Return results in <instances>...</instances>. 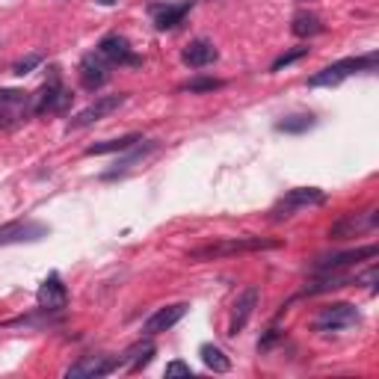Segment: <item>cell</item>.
<instances>
[{
	"instance_id": "obj_21",
	"label": "cell",
	"mask_w": 379,
	"mask_h": 379,
	"mask_svg": "<svg viewBox=\"0 0 379 379\" xmlns=\"http://www.w3.org/2000/svg\"><path fill=\"white\" fill-rule=\"evenodd\" d=\"M290 30H293V36L308 39V36H317V33H323V21L317 18L315 12H296Z\"/></svg>"
},
{
	"instance_id": "obj_26",
	"label": "cell",
	"mask_w": 379,
	"mask_h": 379,
	"mask_svg": "<svg viewBox=\"0 0 379 379\" xmlns=\"http://www.w3.org/2000/svg\"><path fill=\"white\" fill-rule=\"evenodd\" d=\"M39 62H42V57H39V54H30V57H24V60H18V62H15V65H12V72L24 77V74H30L33 69H36Z\"/></svg>"
},
{
	"instance_id": "obj_12",
	"label": "cell",
	"mask_w": 379,
	"mask_h": 379,
	"mask_svg": "<svg viewBox=\"0 0 379 379\" xmlns=\"http://www.w3.org/2000/svg\"><path fill=\"white\" fill-rule=\"evenodd\" d=\"M36 300H39V308L42 311H62L65 305H69V290H65L62 285V278L57 273H51L42 282L39 293H36Z\"/></svg>"
},
{
	"instance_id": "obj_11",
	"label": "cell",
	"mask_w": 379,
	"mask_h": 379,
	"mask_svg": "<svg viewBox=\"0 0 379 379\" xmlns=\"http://www.w3.org/2000/svg\"><path fill=\"white\" fill-rule=\"evenodd\" d=\"M77 74H80V86L95 92V89H101L107 80H110V65L101 60V54L95 51V54H86L84 60H80Z\"/></svg>"
},
{
	"instance_id": "obj_13",
	"label": "cell",
	"mask_w": 379,
	"mask_h": 379,
	"mask_svg": "<svg viewBox=\"0 0 379 379\" xmlns=\"http://www.w3.org/2000/svg\"><path fill=\"white\" fill-rule=\"evenodd\" d=\"M190 311L187 302H175V305H166V308H157L152 317H148L142 323V335H160V332H166V329H172L181 317H184Z\"/></svg>"
},
{
	"instance_id": "obj_20",
	"label": "cell",
	"mask_w": 379,
	"mask_h": 379,
	"mask_svg": "<svg viewBox=\"0 0 379 379\" xmlns=\"http://www.w3.org/2000/svg\"><path fill=\"white\" fill-rule=\"evenodd\" d=\"M145 142L140 134H128V137H119V140H104V142H95L86 148V154H110V152H128V148H134Z\"/></svg>"
},
{
	"instance_id": "obj_4",
	"label": "cell",
	"mask_w": 379,
	"mask_h": 379,
	"mask_svg": "<svg viewBox=\"0 0 379 379\" xmlns=\"http://www.w3.org/2000/svg\"><path fill=\"white\" fill-rule=\"evenodd\" d=\"M282 246L278 240H264V237H243V240H222V243H210L202 249L190 252V261H202V258H222V255H240V252H258V249H276Z\"/></svg>"
},
{
	"instance_id": "obj_10",
	"label": "cell",
	"mask_w": 379,
	"mask_h": 379,
	"mask_svg": "<svg viewBox=\"0 0 379 379\" xmlns=\"http://www.w3.org/2000/svg\"><path fill=\"white\" fill-rule=\"evenodd\" d=\"M125 98L128 95H101V98H95L86 110H80L77 116L72 119V128H86V125H95V122L107 119L110 113H116L125 104Z\"/></svg>"
},
{
	"instance_id": "obj_25",
	"label": "cell",
	"mask_w": 379,
	"mask_h": 379,
	"mask_svg": "<svg viewBox=\"0 0 379 379\" xmlns=\"http://www.w3.org/2000/svg\"><path fill=\"white\" fill-rule=\"evenodd\" d=\"M308 54V47H293V51H285L282 57H278L273 65H270V72H282L285 65H290V62H296V60H302Z\"/></svg>"
},
{
	"instance_id": "obj_16",
	"label": "cell",
	"mask_w": 379,
	"mask_h": 379,
	"mask_svg": "<svg viewBox=\"0 0 379 379\" xmlns=\"http://www.w3.org/2000/svg\"><path fill=\"white\" fill-rule=\"evenodd\" d=\"M376 252H379L376 246H361V249H356V252L323 255V258H317L315 270H317V273H332V270H341V267H350V264H356V261H361V258H373Z\"/></svg>"
},
{
	"instance_id": "obj_17",
	"label": "cell",
	"mask_w": 379,
	"mask_h": 379,
	"mask_svg": "<svg viewBox=\"0 0 379 379\" xmlns=\"http://www.w3.org/2000/svg\"><path fill=\"white\" fill-rule=\"evenodd\" d=\"M217 57H220V51L208 39H193L184 47V54H181V60H184V65H190V69H205V65L217 62Z\"/></svg>"
},
{
	"instance_id": "obj_27",
	"label": "cell",
	"mask_w": 379,
	"mask_h": 379,
	"mask_svg": "<svg viewBox=\"0 0 379 379\" xmlns=\"http://www.w3.org/2000/svg\"><path fill=\"white\" fill-rule=\"evenodd\" d=\"M166 376H193V370H190V365H184V361H169Z\"/></svg>"
},
{
	"instance_id": "obj_19",
	"label": "cell",
	"mask_w": 379,
	"mask_h": 379,
	"mask_svg": "<svg viewBox=\"0 0 379 379\" xmlns=\"http://www.w3.org/2000/svg\"><path fill=\"white\" fill-rule=\"evenodd\" d=\"M152 356H154V344H152V341L137 344V347H130V350L125 353V358H119V368L128 361V370L137 373V370H142V368L148 365V361H152Z\"/></svg>"
},
{
	"instance_id": "obj_7",
	"label": "cell",
	"mask_w": 379,
	"mask_h": 379,
	"mask_svg": "<svg viewBox=\"0 0 379 379\" xmlns=\"http://www.w3.org/2000/svg\"><path fill=\"white\" fill-rule=\"evenodd\" d=\"M51 234V228L36 220H18V222H6L0 225V246H12V243H36L42 237Z\"/></svg>"
},
{
	"instance_id": "obj_28",
	"label": "cell",
	"mask_w": 379,
	"mask_h": 379,
	"mask_svg": "<svg viewBox=\"0 0 379 379\" xmlns=\"http://www.w3.org/2000/svg\"><path fill=\"white\" fill-rule=\"evenodd\" d=\"M98 4H104V6H113V4H116V0H98Z\"/></svg>"
},
{
	"instance_id": "obj_8",
	"label": "cell",
	"mask_w": 379,
	"mask_h": 379,
	"mask_svg": "<svg viewBox=\"0 0 379 379\" xmlns=\"http://www.w3.org/2000/svg\"><path fill=\"white\" fill-rule=\"evenodd\" d=\"M358 323V311L350 302H332V305H323L320 315L315 320L317 332H335V329H347Z\"/></svg>"
},
{
	"instance_id": "obj_9",
	"label": "cell",
	"mask_w": 379,
	"mask_h": 379,
	"mask_svg": "<svg viewBox=\"0 0 379 379\" xmlns=\"http://www.w3.org/2000/svg\"><path fill=\"white\" fill-rule=\"evenodd\" d=\"M379 222V213L376 210H368V213H350V217L338 220L332 228H329V237L332 240H347V237H358L370 232V228H376Z\"/></svg>"
},
{
	"instance_id": "obj_6",
	"label": "cell",
	"mask_w": 379,
	"mask_h": 379,
	"mask_svg": "<svg viewBox=\"0 0 379 379\" xmlns=\"http://www.w3.org/2000/svg\"><path fill=\"white\" fill-rule=\"evenodd\" d=\"M323 202H326V193L323 190H317V187H296L288 196H282L270 213H273V220H285V217H290L293 210L311 208V205H323Z\"/></svg>"
},
{
	"instance_id": "obj_23",
	"label": "cell",
	"mask_w": 379,
	"mask_h": 379,
	"mask_svg": "<svg viewBox=\"0 0 379 379\" xmlns=\"http://www.w3.org/2000/svg\"><path fill=\"white\" fill-rule=\"evenodd\" d=\"M317 125V119L311 116V113H296V116H288L276 125V130H282V134H305Z\"/></svg>"
},
{
	"instance_id": "obj_22",
	"label": "cell",
	"mask_w": 379,
	"mask_h": 379,
	"mask_svg": "<svg viewBox=\"0 0 379 379\" xmlns=\"http://www.w3.org/2000/svg\"><path fill=\"white\" fill-rule=\"evenodd\" d=\"M199 353H202L205 368H210L213 373H228V370H232V361H228V356L220 347H213V344H202Z\"/></svg>"
},
{
	"instance_id": "obj_1",
	"label": "cell",
	"mask_w": 379,
	"mask_h": 379,
	"mask_svg": "<svg viewBox=\"0 0 379 379\" xmlns=\"http://www.w3.org/2000/svg\"><path fill=\"white\" fill-rule=\"evenodd\" d=\"M33 116V95L24 89H0V128L15 130Z\"/></svg>"
},
{
	"instance_id": "obj_15",
	"label": "cell",
	"mask_w": 379,
	"mask_h": 379,
	"mask_svg": "<svg viewBox=\"0 0 379 379\" xmlns=\"http://www.w3.org/2000/svg\"><path fill=\"white\" fill-rule=\"evenodd\" d=\"M258 288L252 285V288H246L240 296H237V302H234V315H232V323H228V335L232 338H237L243 329H246V323H249V317H252V311H255V305H258Z\"/></svg>"
},
{
	"instance_id": "obj_5",
	"label": "cell",
	"mask_w": 379,
	"mask_h": 379,
	"mask_svg": "<svg viewBox=\"0 0 379 379\" xmlns=\"http://www.w3.org/2000/svg\"><path fill=\"white\" fill-rule=\"evenodd\" d=\"M98 54H101V60L107 65H130V69H140L142 65V57L134 54L130 42L125 36H119V33H110V36L98 42Z\"/></svg>"
},
{
	"instance_id": "obj_18",
	"label": "cell",
	"mask_w": 379,
	"mask_h": 379,
	"mask_svg": "<svg viewBox=\"0 0 379 379\" xmlns=\"http://www.w3.org/2000/svg\"><path fill=\"white\" fill-rule=\"evenodd\" d=\"M193 9V0H181V4H166V6H152L154 27L157 30H172L184 21V15Z\"/></svg>"
},
{
	"instance_id": "obj_14",
	"label": "cell",
	"mask_w": 379,
	"mask_h": 379,
	"mask_svg": "<svg viewBox=\"0 0 379 379\" xmlns=\"http://www.w3.org/2000/svg\"><path fill=\"white\" fill-rule=\"evenodd\" d=\"M113 370H119V358H113V356H86L84 361H77V365H72L69 370H65V376H74V379H80V376H107V373H113Z\"/></svg>"
},
{
	"instance_id": "obj_24",
	"label": "cell",
	"mask_w": 379,
	"mask_h": 379,
	"mask_svg": "<svg viewBox=\"0 0 379 379\" xmlns=\"http://www.w3.org/2000/svg\"><path fill=\"white\" fill-rule=\"evenodd\" d=\"M222 86H225L222 80L199 77V80H190V84H184V92H213V89H222Z\"/></svg>"
},
{
	"instance_id": "obj_3",
	"label": "cell",
	"mask_w": 379,
	"mask_h": 379,
	"mask_svg": "<svg viewBox=\"0 0 379 379\" xmlns=\"http://www.w3.org/2000/svg\"><path fill=\"white\" fill-rule=\"evenodd\" d=\"M51 72H54L51 80H47L39 92H33V116H45V113H65L72 107V101H74V95L60 84L57 69H51Z\"/></svg>"
},
{
	"instance_id": "obj_2",
	"label": "cell",
	"mask_w": 379,
	"mask_h": 379,
	"mask_svg": "<svg viewBox=\"0 0 379 379\" xmlns=\"http://www.w3.org/2000/svg\"><path fill=\"white\" fill-rule=\"evenodd\" d=\"M361 69L373 72V69H376V54H368V57H350V60H341V62L326 65L323 72H317V74H311V77H308V86H338L341 80H347L350 74H356V72H361Z\"/></svg>"
}]
</instances>
